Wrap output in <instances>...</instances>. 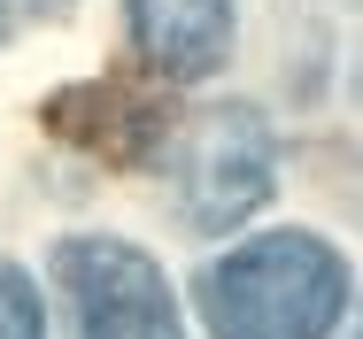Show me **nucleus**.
I'll return each instance as SVG.
<instances>
[{
	"label": "nucleus",
	"instance_id": "20e7f679",
	"mask_svg": "<svg viewBox=\"0 0 363 339\" xmlns=\"http://www.w3.org/2000/svg\"><path fill=\"white\" fill-rule=\"evenodd\" d=\"M132 39L162 77H209L232 47V0H132Z\"/></svg>",
	"mask_w": 363,
	"mask_h": 339
},
{
	"label": "nucleus",
	"instance_id": "0eeeda50",
	"mask_svg": "<svg viewBox=\"0 0 363 339\" xmlns=\"http://www.w3.org/2000/svg\"><path fill=\"white\" fill-rule=\"evenodd\" d=\"M356 339H363V324H356Z\"/></svg>",
	"mask_w": 363,
	"mask_h": 339
},
{
	"label": "nucleus",
	"instance_id": "f257e3e1",
	"mask_svg": "<svg viewBox=\"0 0 363 339\" xmlns=\"http://www.w3.org/2000/svg\"><path fill=\"white\" fill-rule=\"evenodd\" d=\"M348 309V263L309 231H263L201 277L217 339H325Z\"/></svg>",
	"mask_w": 363,
	"mask_h": 339
},
{
	"label": "nucleus",
	"instance_id": "7ed1b4c3",
	"mask_svg": "<svg viewBox=\"0 0 363 339\" xmlns=\"http://www.w3.org/2000/svg\"><path fill=\"white\" fill-rule=\"evenodd\" d=\"M271 193V139L247 108H217L186 132L178 154V201L194 224H232Z\"/></svg>",
	"mask_w": 363,
	"mask_h": 339
},
{
	"label": "nucleus",
	"instance_id": "423d86ee",
	"mask_svg": "<svg viewBox=\"0 0 363 339\" xmlns=\"http://www.w3.org/2000/svg\"><path fill=\"white\" fill-rule=\"evenodd\" d=\"M0 23H8V8H0Z\"/></svg>",
	"mask_w": 363,
	"mask_h": 339
},
{
	"label": "nucleus",
	"instance_id": "f03ea898",
	"mask_svg": "<svg viewBox=\"0 0 363 339\" xmlns=\"http://www.w3.org/2000/svg\"><path fill=\"white\" fill-rule=\"evenodd\" d=\"M55 277L70 293L77 339H186L162 270L140 247H124V239H62L55 247Z\"/></svg>",
	"mask_w": 363,
	"mask_h": 339
},
{
	"label": "nucleus",
	"instance_id": "39448f33",
	"mask_svg": "<svg viewBox=\"0 0 363 339\" xmlns=\"http://www.w3.org/2000/svg\"><path fill=\"white\" fill-rule=\"evenodd\" d=\"M0 339H47V316H39V293L16 263H0Z\"/></svg>",
	"mask_w": 363,
	"mask_h": 339
}]
</instances>
